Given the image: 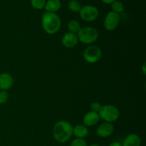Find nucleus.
Here are the masks:
<instances>
[{
    "label": "nucleus",
    "mask_w": 146,
    "mask_h": 146,
    "mask_svg": "<svg viewBox=\"0 0 146 146\" xmlns=\"http://www.w3.org/2000/svg\"><path fill=\"white\" fill-rule=\"evenodd\" d=\"M52 135L56 141L59 143H64L69 141L72 136V125L64 120L58 121L53 127Z\"/></svg>",
    "instance_id": "f257e3e1"
},
{
    "label": "nucleus",
    "mask_w": 146,
    "mask_h": 146,
    "mask_svg": "<svg viewBox=\"0 0 146 146\" xmlns=\"http://www.w3.org/2000/svg\"><path fill=\"white\" fill-rule=\"evenodd\" d=\"M61 21L60 17L56 13H44L41 17V26L46 34L53 35L59 31Z\"/></svg>",
    "instance_id": "f03ea898"
},
{
    "label": "nucleus",
    "mask_w": 146,
    "mask_h": 146,
    "mask_svg": "<svg viewBox=\"0 0 146 146\" xmlns=\"http://www.w3.org/2000/svg\"><path fill=\"white\" fill-rule=\"evenodd\" d=\"M100 119L104 122L112 123L118 121L120 117V111L116 106L111 104L101 106V108L98 112Z\"/></svg>",
    "instance_id": "7ed1b4c3"
},
{
    "label": "nucleus",
    "mask_w": 146,
    "mask_h": 146,
    "mask_svg": "<svg viewBox=\"0 0 146 146\" xmlns=\"http://www.w3.org/2000/svg\"><path fill=\"white\" fill-rule=\"evenodd\" d=\"M78 41L84 44H91L97 41L99 36L98 31L93 27H85L81 28L77 34Z\"/></svg>",
    "instance_id": "20e7f679"
},
{
    "label": "nucleus",
    "mask_w": 146,
    "mask_h": 146,
    "mask_svg": "<svg viewBox=\"0 0 146 146\" xmlns=\"http://www.w3.org/2000/svg\"><path fill=\"white\" fill-rule=\"evenodd\" d=\"M83 56H84V60L88 64H95L101 58L102 51L97 46H88L84 51Z\"/></svg>",
    "instance_id": "39448f33"
},
{
    "label": "nucleus",
    "mask_w": 146,
    "mask_h": 146,
    "mask_svg": "<svg viewBox=\"0 0 146 146\" xmlns=\"http://www.w3.org/2000/svg\"><path fill=\"white\" fill-rule=\"evenodd\" d=\"M79 15L81 19L85 21L91 22L96 19L99 15L98 9L92 5H85L81 7L79 11Z\"/></svg>",
    "instance_id": "423d86ee"
},
{
    "label": "nucleus",
    "mask_w": 146,
    "mask_h": 146,
    "mask_svg": "<svg viewBox=\"0 0 146 146\" xmlns=\"http://www.w3.org/2000/svg\"><path fill=\"white\" fill-rule=\"evenodd\" d=\"M120 20H121V17H120L119 14L112 11H110L106 14L104 19V27L107 31H113L118 27Z\"/></svg>",
    "instance_id": "0eeeda50"
},
{
    "label": "nucleus",
    "mask_w": 146,
    "mask_h": 146,
    "mask_svg": "<svg viewBox=\"0 0 146 146\" xmlns=\"http://www.w3.org/2000/svg\"><path fill=\"white\" fill-rule=\"evenodd\" d=\"M114 131V126L111 123L104 122L96 128V134L100 138H108L112 135Z\"/></svg>",
    "instance_id": "6e6552de"
},
{
    "label": "nucleus",
    "mask_w": 146,
    "mask_h": 146,
    "mask_svg": "<svg viewBox=\"0 0 146 146\" xmlns=\"http://www.w3.org/2000/svg\"><path fill=\"white\" fill-rule=\"evenodd\" d=\"M78 42V36L76 34L71 32H67L64 34L61 38V43L66 48H71L76 46Z\"/></svg>",
    "instance_id": "1a4fd4ad"
},
{
    "label": "nucleus",
    "mask_w": 146,
    "mask_h": 146,
    "mask_svg": "<svg viewBox=\"0 0 146 146\" xmlns=\"http://www.w3.org/2000/svg\"><path fill=\"white\" fill-rule=\"evenodd\" d=\"M14 78L9 73L0 74V91H7L13 86Z\"/></svg>",
    "instance_id": "9d476101"
},
{
    "label": "nucleus",
    "mask_w": 146,
    "mask_h": 146,
    "mask_svg": "<svg viewBox=\"0 0 146 146\" xmlns=\"http://www.w3.org/2000/svg\"><path fill=\"white\" fill-rule=\"evenodd\" d=\"M100 121V117L98 113L94 111H88L84 115L83 118L84 125L86 127H93L96 125Z\"/></svg>",
    "instance_id": "9b49d317"
},
{
    "label": "nucleus",
    "mask_w": 146,
    "mask_h": 146,
    "mask_svg": "<svg viewBox=\"0 0 146 146\" xmlns=\"http://www.w3.org/2000/svg\"><path fill=\"white\" fill-rule=\"evenodd\" d=\"M141 138L135 133H131L127 135L122 143V146H141Z\"/></svg>",
    "instance_id": "f8f14e48"
},
{
    "label": "nucleus",
    "mask_w": 146,
    "mask_h": 146,
    "mask_svg": "<svg viewBox=\"0 0 146 146\" xmlns=\"http://www.w3.org/2000/svg\"><path fill=\"white\" fill-rule=\"evenodd\" d=\"M73 135H74L76 138L84 139L88 135V127L81 124L76 125L73 127Z\"/></svg>",
    "instance_id": "ddd939ff"
},
{
    "label": "nucleus",
    "mask_w": 146,
    "mask_h": 146,
    "mask_svg": "<svg viewBox=\"0 0 146 146\" xmlns=\"http://www.w3.org/2000/svg\"><path fill=\"white\" fill-rule=\"evenodd\" d=\"M61 2L60 0H47L44 9L46 12L56 13L61 9Z\"/></svg>",
    "instance_id": "4468645a"
},
{
    "label": "nucleus",
    "mask_w": 146,
    "mask_h": 146,
    "mask_svg": "<svg viewBox=\"0 0 146 146\" xmlns=\"http://www.w3.org/2000/svg\"><path fill=\"white\" fill-rule=\"evenodd\" d=\"M81 27L80 24L76 20H71L68 23V29L69 30V32L77 34L81 29Z\"/></svg>",
    "instance_id": "2eb2a0df"
},
{
    "label": "nucleus",
    "mask_w": 146,
    "mask_h": 146,
    "mask_svg": "<svg viewBox=\"0 0 146 146\" xmlns=\"http://www.w3.org/2000/svg\"><path fill=\"white\" fill-rule=\"evenodd\" d=\"M68 8L73 12H79L81 9V4L77 0H71L68 2Z\"/></svg>",
    "instance_id": "dca6fc26"
},
{
    "label": "nucleus",
    "mask_w": 146,
    "mask_h": 146,
    "mask_svg": "<svg viewBox=\"0 0 146 146\" xmlns=\"http://www.w3.org/2000/svg\"><path fill=\"white\" fill-rule=\"evenodd\" d=\"M111 8L113 9L112 11H114V12L119 14V13L122 12L124 10V6L123 4L121 1L116 0V1H113L111 4Z\"/></svg>",
    "instance_id": "f3484780"
},
{
    "label": "nucleus",
    "mask_w": 146,
    "mask_h": 146,
    "mask_svg": "<svg viewBox=\"0 0 146 146\" xmlns=\"http://www.w3.org/2000/svg\"><path fill=\"white\" fill-rule=\"evenodd\" d=\"M46 0H31V4L35 9L41 10L44 8Z\"/></svg>",
    "instance_id": "a211bd4d"
},
{
    "label": "nucleus",
    "mask_w": 146,
    "mask_h": 146,
    "mask_svg": "<svg viewBox=\"0 0 146 146\" xmlns=\"http://www.w3.org/2000/svg\"><path fill=\"white\" fill-rule=\"evenodd\" d=\"M9 96L7 91H0V104H5L8 101Z\"/></svg>",
    "instance_id": "6ab92c4d"
},
{
    "label": "nucleus",
    "mask_w": 146,
    "mask_h": 146,
    "mask_svg": "<svg viewBox=\"0 0 146 146\" xmlns=\"http://www.w3.org/2000/svg\"><path fill=\"white\" fill-rule=\"evenodd\" d=\"M70 146H87V143L84 139L76 138L71 143Z\"/></svg>",
    "instance_id": "aec40b11"
},
{
    "label": "nucleus",
    "mask_w": 146,
    "mask_h": 146,
    "mask_svg": "<svg viewBox=\"0 0 146 146\" xmlns=\"http://www.w3.org/2000/svg\"><path fill=\"white\" fill-rule=\"evenodd\" d=\"M101 108V104L98 102H94L91 104V111H94V112L98 113L100 109Z\"/></svg>",
    "instance_id": "412c9836"
},
{
    "label": "nucleus",
    "mask_w": 146,
    "mask_h": 146,
    "mask_svg": "<svg viewBox=\"0 0 146 146\" xmlns=\"http://www.w3.org/2000/svg\"><path fill=\"white\" fill-rule=\"evenodd\" d=\"M109 146H122V144L119 142H117V141H113V142L110 143Z\"/></svg>",
    "instance_id": "4be33fe9"
},
{
    "label": "nucleus",
    "mask_w": 146,
    "mask_h": 146,
    "mask_svg": "<svg viewBox=\"0 0 146 146\" xmlns=\"http://www.w3.org/2000/svg\"><path fill=\"white\" fill-rule=\"evenodd\" d=\"M116 1V0H101V1H102L103 3H104V4H112L113 1Z\"/></svg>",
    "instance_id": "5701e85b"
},
{
    "label": "nucleus",
    "mask_w": 146,
    "mask_h": 146,
    "mask_svg": "<svg viewBox=\"0 0 146 146\" xmlns=\"http://www.w3.org/2000/svg\"><path fill=\"white\" fill-rule=\"evenodd\" d=\"M141 71H142L143 74H144V75H145V73H146V64L145 63H144L143 64L142 67H141Z\"/></svg>",
    "instance_id": "b1692460"
},
{
    "label": "nucleus",
    "mask_w": 146,
    "mask_h": 146,
    "mask_svg": "<svg viewBox=\"0 0 146 146\" xmlns=\"http://www.w3.org/2000/svg\"><path fill=\"white\" fill-rule=\"evenodd\" d=\"M87 146H101V145H99L98 144H91V145H87Z\"/></svg>",
    "instance_id": "393cba45"
}]
</instances>
